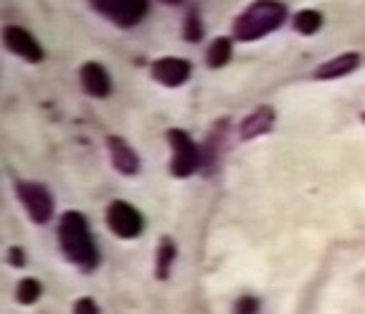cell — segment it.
<instances>
[{
  "label": "cell",
  "instance_id": "cell-15",
  "mask_svg": "<svg viewBox=\"0 0 365 314\" xmlns=\"http://www.w3.org/2000/svg\"><path fill=\"white\" fill-rule=\"evenodd\" d=\"M322 13L319 11H299L294 16V28L297 33H304V36H312L317 33L319 28H322Z\"/></svg>",
  "mask_w": 365,
  "mask_h": 314
},
{
  "label": "cell",
  "instance_id": "cell-1",
  "mask_svg": "<svg viewBox=\"0 0 365 314\" xmlns=\"http://www.w3.org/2000/svg\"><path fill=\"white\" fill-rule=\"evenodd\" d=\"M58 246H61L63 256L79 268H84V271H94L99 266V251L89 234V223H86V218L81 213L68 211L61 216Z\"/></svg>",
  "mask_w": 365,
  "mask_h": 314
},
{
  "label": "cell",
  "instance_id": "cell-6",
  "mask_svg": "<svg viewBox=\"0 0 365 314\" xmlns=\"http://www.w3.org/2000/svg\"><path fill=\"white\" fill-rule=\"evenodd\" d=\"M107 226L120 239H137V236L143 234L145 221L137 213L135 206H130L125 200H112L107 208Z\"/></svg>",
  "mask_w": 365,
  "mask_h": 314
},
{
  "label": "cell",
  "instance_id": "cell-18",
  "mask_svg": "<svg viewBox=\"0 0 365 314\" xmlns=\"http://www.w3.org/2000/svg\"><path fill=\"white\" fill-rule=\"evenodd\" d=\"M259 309H262L259 299H254V297H241L239 302H236V307H234V314H259Z\"/></svg>",
  "mask_w": 365,
  "mask_h": 314
},
{
  "label": "cell",
  "instance_id": "cell-8",
  "mask_svg": "<svg viewBox=\"0 0 365 314\" xmlns=\"http://www.w3.org/2000/svg\"><path fill=\"white\" fill-rule=\"evenodd\" d=\"M153 79L163 86H170V89L182 86L190 79V63L185 58H175V56L158 58L153 63Z\"/></svg>",
  "mask_w": 365,
  "mask_h": 314
},
{
  "label": "cell",
  "instance_id": "cell-2",
  "mask_svg": "<svg viewBox=\"0 0 365 314\" xmlns=\"http://www.w3.org/2000/svg\"><path fill=\"white\" fill-rule=\"evenodd\" d=\"M287 21V6L282 3H254L234 21V36L239 41H257L277 31Z\"/></svg>",
  "mask_w": 365,
  "mask_h": 314
},
{
  "label": "cell",
  "instance_id": "cell-12",
  "mask_svg": "<svg viewBox=\"0 0 365 314\" xmlns=\"http://www.w3.org/2000/svg\"><path fill=\"white\" fill-rule=\"evenodd\" d=\"M358 66H360L358 53H342V56H335L332 61L322 63V66L314 71V76H317V79H340V76H345V74H353Z\"/></svg>",
  "mask_w": 365,
  "mask_h": 314
},
{
  "label": "cell",
  "instance_id": "cell-16",
  "mask_svg": "<svg viewBox=\"0 0 365 314\" xmlns=\"http://www.w3.org/2000/svg\"><path fill=\"white\" fill-rule=\"evenodd\" d=\"M41 291H43V286H41L38 279H23L21 284H18V302L34 304L36 299L41 297Z\"/></svg>",
  "mask_w": 365,
  "mask_h": 314
},
{
  "label": "cell",
  "instance_id": "cell-19",
  "mask_svg": "<svg viewBox=\"0 0 365 314\" xmlns=\"http://www.w3.org/2000/svg\"><path fill=\"white\" fill-rule=\"evenodd\" d=\"M74 314H99V307L94 299L89 297H81L79 302L74 304Z\"/></svg>",
  "mask_w": 365,
  "mask_h": 314
},
{
  "label": "cell",
  "instance_id": "cell-10",
  "mask_svg": "<svg viewBox=\"0 0 365 314\" xmlns=\"http://www.w3.org/2000/svg\"><path fill=\"white\" fill-rule=\"evenodd\" d=\"M107 147H109V155H112V165L122 172V175H137L140 172V157L137 152L130 147V142L117 135L107 137Z\"/></svg>",
  "mask_w": 365,
  "mask_h": 314
},
{
  "label": "cell",
  "instance_id": "cell-17",
  "mask_svg": "<svg viewBox=\"0 0 365 314\" xmlns=\"http://www.w3.org/2000/svg\"><path fill=\"white\" fill-rule=\"evenodd\" d=\"M182 36L190 41V43H198L200 38H203V23H200V18L195 11L188 13V18H185V26H182Z\"/></svg>",
  "mask_w": 365,
  "mask_h": 314
},
{
  "label": "cell",
  "instance_id": "cell-4",
  "mask_svg": "<svg viewBox=\"0 0 365 314\" xmlns=\"http://www.w3.org/2000/svg\"><path fill=\"white\" fill-rule=\"evenodd\" d=\"M16 193H18V198H21L26 213L31 216V221H36V223H48V221H51L53 198H51V193L43 188V185L23 180V183L16 185Z\"/></svg>",
  "mask_w": 365,
  "mask_h": 314
},
{
  "label": "cell",
  "instance_id": "cell-3",
  "mask_svg": "<svg viewBox=\"0 0 365 314\" xmlns=\"http://www.w3.org/2000/svg\"><path fill=\"white\" fill-rule=\"evenodd\" d=\"M168 142L173 147V160H170V172L175 177H190L193 172L200 170L203 165V152L193 142L188 132L182 130H170L168 132Z\"/></svg>",
  "mask_w": 365,
  "mask_h": 314
},
{
  "label": "cell",
  "instance_id": "cell-14",
  "mask_svg": "<svg viewBox=\"0 0 365 314\" xmlns=\"http://www.w3.org/2000/svg\"><path fill=\"white\" fill-rule=\"evenodd\" d=\"M231 38H216L208 46V53H205V61H208V66L211 69H221V66H226L228 61H231Z\"/></svg>",
  "mask_w": 365,
  "mask_h": 314
},
{
  "label": "cell",
  "instance_id": "cell-5",
  "mask_svg": "<svg viewBox=\"0 0 365 314\" xmlns=\"http://www.w3.org/2000/svg\"><path fill=\"white\" fill-rule=\"evenodd\" d=\"M91 6H94V11L107 16L112 23L122 26V28H132L148 16V3L145 0H97Z\"/></svg>",
  "mask_w": 365,
  "mask_h": 314
},
{
  "label": "cell",
  "instance_id": "cell-20",
  "mask_svg": "<svg viewBox=\"0 0 365 314\" xmlns=\"http://www.w3.org/2000/svg\"><path fill=\"white\" fill-rule=\"evenodd\" d=\"M8 261L13 263V266H23V261H26V256H23V251L18 248V246H13L11 253H8Z\"/></svg>",
  "mask_w": 365,
  "mask_h": 314
},
{
  "label": "cell",
  "instance_id": "cell-7",
  "mask_svg": "<svg viewBox=\"0 0 365 314\" xmlns=\"http://www.w3.org/2000/svg\"><path fill=\"white\" fill-rule=\"evenodd\" d=\"M3 43H6L8 51L21 56L23 61H29V63L43 61V48H41V43L29 31L21 28V26H6V28H3Z\"/></svg>",
  "mask_w": 365,
  "mask_h": 314
},
{
  "label": "cell",
  "instance_id": "cell-11",
  "mask_svg": "<svg viewBox=\"0 0 365 314\" xmlns=\"http://www.w3.org/2000/svg\"><path fill=\"white\" fill-rule=\"evenodd\" d=\"M272 125H274V107L264 104V107H259L257 112H251V115L241 122V137L254 140V137H259V135H264V132L272 130Z\"/></svg>",
  "mask_w": 365,
  "mask_h": 314
},
{
  "label": "cell",
  "instance_id": "cell-9",
  "mask_svg": "<svg viewBox=\"0 0 365 314\" xmlns=\"http://www.w3.org/2000/svg\"><path fill=\"white\" fill-rule=\"evenodd\" d=\"M79 81H81V89H84L89 97L104 99V97H109V92H112V79H109L107 69L97 61H89L81 66Z\"/></svg>",
  "mask_w": 365,
  "mask_h": 314
},
{
  "label": "cell",
  "instance_id": "cell-13",
  "mask_svg": "<svg viewBox=\"0 0 365 314\" xmlns=\"http://www.w3.org/2000/svg\"><path fill=\"white\" fill-rule=\"evenodd\" d=\"M175 244L173 239H160L158 244V256H155V276L160 281L168 279L170 276V268H173V261H175Z\"/></svg>",
  "mask_w": 365,
  "mask_h": 314
}]
</instances>
